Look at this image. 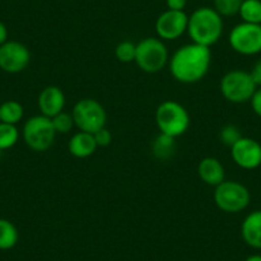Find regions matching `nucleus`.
<instances>
[{"label": "nucleus", "mask_w": 261, "mask_h": 261, "mask_svg": "<svg viewBox=\"0 0 261 261\" xmlns=\"http://www.w3.org/2000/svg\"><path fill=\"white\" fill-rule=\"evenodd\" d=\"M115 58L119 60L120 63H130L135 62L136 58V44L132 41H125L119 42L115 47Z\"/></svg>", "instance_id": "22"}, {"label": "nucleus", "mask_w": 261, "mask_h": 261, "mask_svg": "<svg viewBox=\"0 0 261 261\" xmlns=\"http://www.w3.org/2000/svg\"><path fill=\"white\" fill-rule=\"evenodd\" d=\"M155 122L160 134L177 139L187 132L191 119L187 109L182 104L174 100H165L158 107Z\"/></svg>", "instance_id": "3"}, {"label": "nucleus", "mask_w": 261, "mask_h": 261, "mask_svg": "<svg viewBox=\"0 0 261 261\" xmlns=\"http://www.w3.org/2000/svg\"><path fill=\"white\" fill-rule=\"evenodd\" d=\"M18 229L8 219H0V250H11L18 242Z\"/></svg>", "instance_id": "19"}, {"label": "nucleus", "mask_w": 261, "mask_h": 261, "mask_svg": "<svg viewBox=\"0 0 261 261\" xmlns=\"http://www.w3.org/2000/svg\"><path fill=\"white\" fill-rule=\"evenodd\" d=\"M230 47L241 55H256L261 53V24L242 23L233 27L228 37Z\"/></svg>", "instance_id": "9"}, {"label": "nucleus", "mask_w": 261, "mask_h": 261, "mask_svg": "<svg viewBox=\"0 0 261 261\" xmlns=\"http://www.w3.org/2000/svg\"><path fill=\"white\" fill-rule=\"evenodd\" d=\"M243 0H214V9L222 17H232L238 14Z\"/></svg>", "instance_id": "23"}, {"label": "nucleus", "mask_w": 261, "mask_h": 261, "mask_svg": "<svg viewBox=\"0 0 261 261\" xmlns=\"http://www.w3.org/2000/svg\"><path fill=\"white\" fill-rule=\"evenodd\" d=\"M51 122L57 135L68 134L69 130H72V128L74 127V120L73 117H72V113L69 114V113L64 112V110L58 115H55V117H53Z\"/></svg>", "instance_id": "24"}, {"label": "nucleus", "mask_w": 261, "mask_h": 261, "mask_svg": "<svg viewBox=\"0 0 261 261\" xmlns=\"http://www.w3.org/2000/svg\"><path fill=\"white\" fill-rule=\"evenodd\" d=\"M8 41V29L3 22H0V46Z\"/></svg>", "instance_id": "30"}, {"label": "nucleus", "mask_w": 261, "mask_h": 261, "mask_svg": "<svg viewBox=\"0 0 261 261\" xmlns=\"http://www.w3.org/2000/svg\"><path fill=\"white\" fill-rule=\"evenodd\" d=\"M37 105L42 115L53 118L62 113L65 107V95L58 86H47L40 92Z\"/></svg>", "instance_id": "13"}, {"label": "nucleus", "mask_w": 261, "mask_h": 261, "mask_svg": "<svg viewBox=\"0 0 261 261\" xmlns=\"http://www.w3.org/2000/svg\"><path fill=\"white\" fill-rule=\"evenodd\" d=\"M197 174L200 179L209 186L217 187L225 180V170L219 159L213 156L204 158L197 165Z\"/></svg>", "instance_id": "14"}, {"label": "nucleus", "mask_w": 261, "mask_h": 261, "mask_svg": "<svg viewBox=\"0 0 261 261\" xmlns=\"http://www.w3.org/2000/svg\"><path fill=\"white\" fill-rule=\"evenodd\" d=\"M223 18L214 8L201 7L188 17L187 34L195 44L213 46L223 35Z\"/></svg>", "instance_id": "2"}, {"label": "nucleus", "mask_w": 261, "mask_h": 261, "mask_svg": "<svg viewBox=\"0 0 261 261\" xmlns=\"http://www.w3.org/2000/svg\"><path fill=\"white\" fill-rule=\"evenodd\" d=\"M241 137H242V134H241L240 128L234 124H225L219 130V140L225 146L232 147Z\"/></svg>", "instance_id": "25"}, {"label": "nucleus", "mask_w": 261, "mask_h": 261, "mask_svg": "<svg viewBox=\"0 0 261 261\" xmlns=\"http://www.w3.org/2000/svg\"><path fill=\"white\" fill-rule=\"evenodd\" d=\"M135 63L145 73H158L169 63V53L159 37H146L136 44Z\"/></svg>", "instance_id": "4"}, {"label": "nucleus", "mask_w": 261, "mask_h": 261, "mask_svg": "<svg viewBox=\"0 0 261 261\" xmlns=\"http://www.w3.org/2000/svg\"><path fill=\"white\" fill-rule=\"evenodd\" d=\"M251 108L257 117L261 118V87H257L250 100Z\"/></svg>", "instance_id": "27"}, {"label": "nucleus", "mask_w": 261, "mask_h": 261, "mask_svg": "<svg viewBox=\"0 0 261 261\" xmlns=\"http://www.w3.org/2000/svg\"><path fill=\"white\" fill-rule=\"evenodd\" d=\"M257 86L251 79L250 72L233 69L227 72L220 80V92L225 100L233 104L250 101Z\"/></svg>", "instance_id": "7"}, {"label": "nucleus", "mask_w": 261, "mask_h": 261, "mask_svg": "<svg viewBox=\"0 0 261 261\" xmlns=\"http://www.w3.org/2000/svg\"><path fill=\"white\" fill-rule=\"evenodd\" d=\"M241 234L250 247L261 248V210H255L245 218Z\"/></svg>", "instance_id": "15"}, {"label": "nucleus", "mask_w": 261, "mask_h": 261, "mask_svg": "<svg viewBox=\"0 0 261 261\" xmlns=\"http://www.w3.org/2000/svg\"><path fill=\"white\" fill-rule=\"evenodd\" d=\"M168 64L175 81L186 85L196 84L201 81L209 72L212 50L195 42L186 44L173 53Z\"/></svg>", "instance_id": "1"}, {"label": "nucleus", "mask_w": 261, "mask_h": 261, "mask_svg": "<svg viewBox=\"0 0 261 261\" xmlns=\"http://www.w3.org/2000/svg\"><path fill=\"white\" fill-rule=\"evenodd\" d=\"M74 125L82 132L92 134L105 127L107 112L104 107L95 99H81L72 109Z\"/></svg>", "instance_id": "8"}, {"label": "nucleus", "mask_w": 261, "mask_h": 261, "mask_svg": "<svg viewBox=\"0 0 261 261\" xmlns=\"http://www.w3.org/2000/svg\"><path fill=\"white\" fill-rule=\"evenodd\" d=\"M250 76L253 80L256 86L261 87V59L256 60L255 64L252 65V68L250 71Z\"/></svg>", "instance_id": "28"}, {"label": "nucleus", "mask_w": 261, "mask_h": 261, "mask_svg": "<svg viewBox=\"0 0 261 261\" xmlns=\"http://www.w3.org/2000/svg\"><path fill=\"white\" fill-rule=\"evenodd\" d=\"M238 14L246 23L261 24V0H243Z\"/></svg>", "instance_id": "20"}, {"label": "nucleus", "mask_w": 261, "mask_h": 261, "mask_svg": "<svg viewBox=\"0 0 261 261\" xmlns=\"http://www.w3.org/2000/svg\"><path fill=\"white\" fill-rule=\"evenodd\" d=\"M245 261H261V255H252L248 256Z\"/></svg>", "instance_id": "31"}, {"label": "nucleus", "mask_w": 261, "mask_h": 261, "mask_svg": "<svg viewBox=\"0 0 261 261\" xmlns=\"http://www.w3.org/2000/svg\"><path fill=\"white\" fill-rule=\"evenodd\" d=\"M31 62L29 47L19 41H8L0 46V68L7 73H21Z\"/></svg>", "instance_id": "10"}, {"label": "nucleus", "mask_w": 261, "mask_h": 261, "mask_svg": "<svg viewBox=\"0 0 261 261\" xmlns=\"http://www.w3.org/2000/svg\"><path fill=\"white\" fill-rule=\"evenodd\" d=\"M23 141L31 150L42 152L49 150L54 144L57 132L53 125L51 118L45 115H34L29 118L23 125Z\"/></svg>", "instance_id": "6"}, {"label": "nucleus", "mask_w": 261, "mask_h": 261, "mask_svg": "<svg viewBox=\"0 0 261 261\" xmlns=\"http://www.w3.org/2000/svg\"><path fill=\"white\" fill-rule=\"evenodd\" d=\"M187 6V0H167V7L170 11H183Z\"/></svg>", "instance_id": "29"}, {"label": "nucleus", "mask_w": 261, "mask_h": 261, "mask_svg": "<svg viewBox=\"0 0 261 261\" xmlns=\"http://www.w3.org/2000/svg\"><path fill=\"white\" fill-rule=\"evenodd\" d=\"M250 191L242 183L236 180H223L215 187L214 201L218 209L228 214H237L248 206Z\"/></svg>", "instance_id": "5"}, {"label": "nucleus", "mask_w": 261, "mask_h": 261, "mask_svg": "<svg viewBox=\"0 0 261 261\" xmlns=\"http://www.w3.org/2000/svg\"><path fill=\"white\" fill-rule=\"evenodd\" d=\"M188 16L183 11H165L155 22V31L163 41H172L187 32Z\"/></svg>", "instance_id": "11"}, {"label": "nucleus", "mask_w": 261, "mask_h": 261, "mask_svg": "<svg viewBox=\"0 0 261 261\" xmlns=\"http://www.w3.org/2000/svg\"><path fill=\"white\" fill-rule=\"evenodd\" d=\"M94 137H95V141H96L97 147H107L112 144L113 136L112 134H110V130L108 129L107 127L101 128V129H99L97 132H95Z\"/></svg>", "instance_id": "26"}, {"label": "nucleus", "mask_w": 261, "mask_h": 261, "mask_svg": "<svg viewBox=\"0 0 261 261\" xmlns=\"http://www.w3.org/2000/svg\"><path fill=\"white\" fill-rule=\"evenodd\" d=\"M230 155L233 162L242 169L252 170L261 165V145L250 137H241L230 147Z\"/></svg>", "instance_id": "12"}, {"label": "nucleus", "mask_w": 261, "mask_h": 261, "mask_svg": "<svg viewBox=\"0 0 261 261\" xmlns=\"http://www.w3.org/2000/svg\"><path fill=\"white\" fill-rule=\"evenodd\" d=\"M24 114L23 107L16 100H7L0 105V122L17 125Z\"/></svg>", "instance_id": "17"}, {"label": "nucleus", "mask_w": 261, "mask_h": 261, "mask_svg": "<svg viewBox=\"0 0 261 261\" xmlns=\"http://www.w3.org/2000/svg\"><path fill=\"white\" fill-rule=\"evenodd\" d=\"M174 137H170L168 135L160 134L152 142V154L156 159L167 160L174 154L175 151V141Z\"/></svg>", "instance_id": "18"}, {"label": "nucleus", "mask_w": 261, "mask_h": 261, "mask_svg": "<svg viewBox=\"0 0 261 261\" xmlns=\"http://www.w3.org/2000/svg\"><path fill=\"white\" fill-rule=\"evenodd\" d=\"M19 132L17 125L0 122V151L12 149L18 142Z\"/></svg>", "instance_id": "21"}, {"label": "nucleus", "mask_w": 261, "mask_h": 261, "mask_svg": "<svg viewBox=\"0 0 261 261\" xmlns=\"http://www.w3.org/2000/svg\"><path fill=\"white\" fill-rule=\"evenodd\" d=\"M96 149L97 145L94 135L82 132V130L74 134L68 142V150L71 155L79 159H86L91 156L96 151Z\"/></svg>", "instance_id": "16"}]
</instances>
